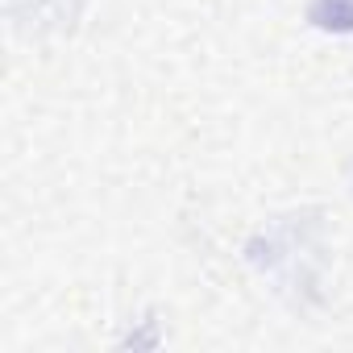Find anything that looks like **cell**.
Here are the masks:
<instances>
[{"instance_id":"1","label":"cell","mask_w":353,"mask_h":353,"mask_svg":"<svg viewBox=\"0 0 353 353\" xmlns=\"http://www.w3.org/2000/svg\"><path fill=\"white\" fill-rule=\"evenodd\" d=\"M83 13V0H9V17L21 34H67Z\"/></svg>"},{"instance_id":"2","label":"cell","mask_w":353,"mask_h":353,"mask_svg":"<svg viewBox=\"0 0 353 353\" xmlns=\"http://www.w3.org/2000/svg\"><path fill=\"white\" fill-rule=\"evenodd\" d=\"M303 17L316 34L328 38H353V0H307Z\"/></svg>"}]
</instances>
